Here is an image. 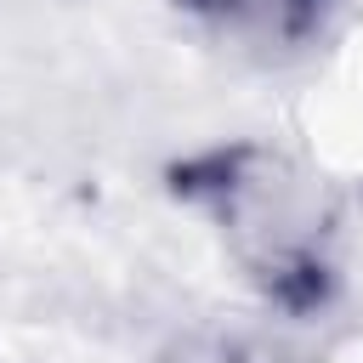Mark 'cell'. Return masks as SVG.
<instances>
[{"label":"cell","mask_w":363,"mask_h":363,"mask_svg":"<svg viewBox=\"0 0 363 363\" xmlns=\"http://www.w3.org/2000/svg\"><path fill=\"white\" fill-rule=\"evenodd\" d=\"M187 204L221 233L233 267L255 284V295L289 318H312L329 306L335 267V199L329 187L267 142H227L176 170Z\"/></svg>","instance_id":"obj_1"},{"label":"cell","mask_w":363,"mask_h":363,"mask_svg":"<svg viewBox=\"0 0 363 363\" xmlns=\"http://www.w3.org/2000/svg\"><path fill=\"white\" fill-rule=\"evenodd\" d=\"M193 23H204L210 34L261 51V57H284L312 45L340 0H176Z\"/></svg>","instance_id":"obj_2"},{"label":"cell","mask_w":363,"mask_h":363,"mask_svg":"<svg viewBox=\"0 0 363 363\" xmlns=\"http://www.w3.org/2000/svg\"><path fill=\"white\" fill-rule=\"evenodd\" d=\"M159 363H267V357L233 335H182L176 346L159 352Z\"/></svg>","instance_id":"obj_3"}]
</instances>
